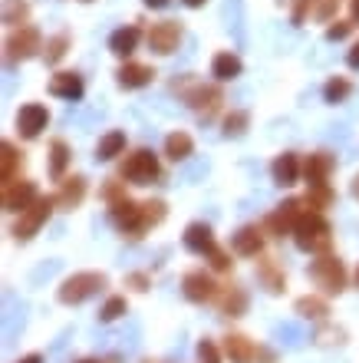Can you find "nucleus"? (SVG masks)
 Listing matches in <instances>:
<instances>
[{
	"label": "nucleus",
	"instance_id": "f257e3e1",
	"mask_svg": "<svg viewBox=\"0 0 359 363\" xmlns=\"http://www.w3.org/2000/svg\"><path fill=\"white\" fill-rule=\"evenodd\" d=\"M293 235H297V245H300L303 251H323V248H330L333 231H330V225H326V218H323L320 211H310V215H300Z\"/></svg>",
	"mask_w": 359,
	"mask_h": 363
},
{
	"label": "nucleus",
	"instance_id": "f03ea898",
	"mask_svg": "<svg viewBox=\"0 0 359 363\" xmlns=\"http://www.w3.org/2000/svg\"><path fill=\"white\" fill-rule=\"evenodd\" d=\"M99 287H106V274L99 271H79V274L67 277L63 284H59V301L63 304H83L89 301L93 294H99Z\"/></svg>",
	"mask_w": 359,
	"mask_h": 363
},
{
	"label": "nucleus",
	"instance_id": "7ed1b4c3",
	"mask_svg": "<svg viewBox=\"0 0 359 363\" xmlns=\"http://www.w3.org/2000/svg\"><path fill=\"white\" fill-rule=\"evenodd\" d=\"M310 277L317 281V287H323L326 294H340L346 287V268H343L340 258H320L313 261Z\"/></svg>",
	"mask_w": 359,
	"mask_h": 363
},
{
	"label": "nucleus",
	"instance_id": "20e7f679",
	"mask_svg": "<svg viewBox=\"0 0 359 363\" xmlns=\"http://www.w3.org/2000/svg\"><path fill=\"white\" fill-rule=\"evenodd\" d=\"M155 175H159V159H155V152H149V149L132 152L122 165V179L135 182V185H149Z\"/></svg>",
	"mask_w": 359,
	"mask_h": 363
},
{
	"label": "nucleus",
	"instance_id": "39448f33",
	"mask_svg": "<svg viewBox=\"0 0 359 363\" xmlns=\"http://www.w3.org/2000/svg\"><path fill=\"white\" fill-rule=\"evenodd\" d=\"M50 211H53V201H50V199H37L27 211H20V221H17V228H13V235H17L20 241L33 238V235L40 231V225L50 218Z\"/></svg>",
	"mask_w": 359,
	"mask_h": 363
},
{
	"label": "nucleus",
	"instance_id": "423d86ee",
	"mask_svg": "<svg viewBox=\"0 0 359 363\" xmlns=\"http://www.w3.org/2000/svg\"><path fill=\"white\" fill-rule=\"evenodd\" d=\"M47 123H50V116H47V109H43L40 103H27L17 113V129L27 135V139H37V135L47 129Z\"/></svg>",
	"mask_w": 359,
	"mask_h": 363
},
{
	"label": "nucleus",
	"instance_id": "0eeeda50",
	"mask_svg": "<svg viewBox=\"0 0 359 363\" xmlns=\"http://www.w3.org/2000/svg\"><path fill=\"white\" fill-rule=\"evenodd\" d=\"M215 281H211L205 271H191V274H185V281H181V291H185V297L188 301H195V304H205V301H211V297L217 294L215 291Z\"/></svg>",
	"mask_w": 359,
	"mask_h": 363
},
{
	"label": "nucleus",
	"instance_id": "6e6552de",
	"mask_svg": "<svg viewBox=\"0 0 359 363\" xmlns=\"http://www.w3.org/2000/svg\"><path fill=\"white\" fill-rule=\"evenodd\" d=\"M185 248L195 251V255H208V258L217 251L215 235H211V228L205 221H191L188 228H185Z\"/></svg>",
	"mask_w": 359,
	"mask_h": 363
},
{
	"label": "nucleus",
	"instance_id": "1a4fd4ad",
	"mask_svg": "<svg viewBox=\"0 0 359 363\" xmlns=\"http://www.w3.org/2000/svg\"><path fill=\"white\" fill-rule=\"evenodd\" d=\"M37 201V189L30 182H20V185H4V208L7 211H27L30 205Z\"/></svg>",
	"mask_w": 359,
	"mask_h": 363
},
{
	"label": "nucleus",
	"instance_id": "9d476101",
	"mask_svg": "<svg viewBox=\"0 0 359 363\" xmlns=\"http://www.w3.org/2000/svg\"><path fill=\"white\" fill-rule=\"evenodd\" d=\"M300 215H303V211H300V201H287V205H280V208H277L274 215L267 218V228L274 231V235H280V238H284L287 231L297 228Z\"/></svg>",
	"mask_w": 359,
	"mask_h": 363
},
{
	"label": "nucleus",
	"instance_id": "9b49d317",
	"mask_svg": "<svg viewBox=\"0 0 359 363\" xmlns=\"http://www.w3.org/2000/svg\"><path fill=\"white\" fill-rule=\"evenodd\" d=\"M178 40H181L178 23H159V27H152V33H149L152 50H159V53H171V50L178 47Z\"/></svg>",
	"mask_w": 359,
	"mask_h": 363
},
{
	"label": "nucleus",
	"instance_id": "f8f14e48",
	"mask_svg": "<svg viewBox=\"0 0 359 363\" xmlns=\"http://www.w3.org/2000/svg\"><path fill=\"white\" fill-rule=\"evenodd\" d=\"M224 354L231 357V363H251L257 357V347L244 334H231L224 337Z\"/></svg>",
	"mask_w": 359,
	"mask_h": 363
},
{
	"label": "nucleus",
	"instance_id": "ddd939ff",
	"mask_svg": "<svg viewBox=\"0 0 359 363\" xmlns=\"http://www.w3.org/2000/svg\"><path fill=\"white\" fill-rule=\"evenodd\" d=\"M270 172H274L277 185H293V182H297V175H300V162H297V155H293V152H284V155H277V159H274Z\"/></svg>",
	"mask_w": 359,
	"mask_h": 363
},
{
	"label": "nucleus",
	"instance_id": "4468645a",
	"mask_svg": "<svg viewBox=\"0 0 359 363\" xmlns=\"http://www.w3.org/2000/svg\"><path fill=\"white\" fill-rule=\"evenodd\" d=\"M261 248H264V238H261V231H257L254 225H247V228H241L234 235V251L237 255L254 258V255H261Z\"/></svg>",
	"mask_w": 359,
	"mask_h": 363
},
{
	"label": "nucleus",
	"instance_id": "2eb2a0df",
	"mask_svg": "<svg viewBox=\"0 0 359 363\" xmlns=\"http://www.w3.org/2000/svg\"><path fill=\"white\" fill-rule=\"evenodd\" d=\"M333 169V159L326 152H317L310 155V162H307V182H310L313 189H323L326 185V175Z\"/></svg>",
	"mask_w": 359,
	"mask_h": 363
},
{
	"label": "nucleus",
	"instance_id": "dca6fc26",
	"mask_svg": "<svg viewBox=\"0 0 359 363\" xmlns=\"http://www.w3.org/2000/svg\"><path fill=\"white\" fill-rule=\"evenodd\" d=\"M50 93L63 96V99H79V96H83V79L76 77V73H59V77H53V83H50Z\"/></svg>",
	"mask_w": 359,
	"mask_h": 363
},
{
	"label": "nucleus",
	"instance_id": "f3484780",
	"mask_svg": "<svg viewBox=\"0 0 359 363\" xmlns=\"http://www.w3.org/2000/svg\"><path fill=\"white\" fill-rule=\"evenodd\" d=\"M135 43H139V30L135 27H122L115 30L113 40H109V47H113V53H119V57H129L135 50Z\"/></svg>",
	"mask_w": 359,
	"mask_h": 363
},
{
	"label": "nucleus",
	"instance_id": "a211bd4d",
	"mask_svg": "<svg viewBox=\"0 0 359 363\" xmlns=\"http://www.w3.org/2000/svg\"><path fill=\"white\" fill-rule=\"evenodd\" d=\"M211 73H215L217 79H234L237 73H241V60H237L234 53H217L215 63H211Z\"/></svg>",
	"mask_w": 359,
	"mask_h": 363
},
{
	"label": "nucleus",
	"instance_id": "6ab92c4d",
	"mask_svg": "<svg viewBox=\"0 0 359 363\" xmlns=\"http://www.w3.org/2000/svg\"><path fill=\"white\" fill-rule=\"evenodd\" d=\"M165 155L175 159V162H178V159H188L191 155V135L188 133H171L169 139H165Z\"/></svg>",
	"mask_w": 359,
	"mask_h": 363
},
{
	"label": "nucleus",
	"instance_id": "aec40b11",
	"mask_svg": "<svg viewBox=\"0 0 359 363\" xmlns=\"http://www.w3.org/2000/svg\"><path fill=\"white\" fill-rule=\"evenodd\" d=\"M152 73L149 67H125V69H119V83L122 86H129V89H139V86H145V83H152Z\"/></svg>",
	"mask_w": 359,
	"mask_h": 363
},
{
	"label": "nucleus",
	"instance_id": "412c9836",
	"mask_svg": "<svg viewBox=\"0 0 359 363\" xmlns=\"http://www.w3.org/2000/svg\"><path fill=\"white\" fill-rule=\"evenodd\" d=\"M125 149V135L122 133H109L99 143V149H96V159H103V162H109V159H115V155Z\"/></svg>",
	"mask_w": 359,
	"mask_h": 363
},
{
	"label": "nucleus",
	"instance_id": "4be33fe9",
	"mask_svg": "<svg viewBox=\"0 0 359 363\" xmlns=\"http://www.w3.org/2000/svg\"><path fill=\"white\" fill-rule=\"evenodd\" d=\"M83 191H86V182H83V179H69V182H67V189L59 191V199H57V201H63L67 208H73V205H79Z\"/></svg>",
	"mask_w": 359,
	"mask_h": 363
},
{
	"label": "nucleus",
	"instance_id": "5701e85b",
	"mask_svg": "<svg viewBox=\"0 0 359 363\" xmlns=\"http://www.w3.org/2000/svg\"><path fill=\"white\" fill-rule=\"evenodd\" d=\"M122 314H125V297H109L103 304V311H99V320H103V324H113V320H119Z\"/></svg>",
	"mask_w": 359,
	"mask_h": 363
},
{
	"label": "nucleus",
	"instance_id": "b1692460",
	"mask_svg": "<svg viewBox=\"0 0 359 363\" xmlns=\"http://www.w3.org/2000/svg\"><path fill=\"white\" fill-rule=\"evenodd\" d=\"M297 311L303 317H326V301H320V297H300Z\"/></svg>",
	"mask_w": 359,
	"mask_h": 363
},
{
	"label": "nucleus",
	"instance_id": "393cba45",
	"mask_svg": "<svg viewBox=\"0 0 359 363\" xmlns=\"http://www.w3.org/2000/svg\"><path fill=\"white\" fill-rule=\"evenodd\" d=\"M323 96H326V103H343V99L350 96V83H346V79H330L326 89H323Z\"/></svg>",
	"mask_w": 359,
	"mask_h": 363
},
{
	"label": "nucleus",
	"instance_id": "a878e982",
	"mask_svg": "<svg viewBox=\"0 0 359 363\" xmlns=\"http://www.w3.org/2000/svg\"><path fill=\"white\" fill-rule=\"evenodd\" d=\"M67 143H53V162H50V172L53 175H63V169H67Z\"/></svg>",
	"mask_w": 359,
	"mask_h": 363
},
{
	"label": "nucleus",
	"instance_id": "bb28decb",
	"mask_svg": "<svg viewBox=\"0 0 359 363\" xmlns=\"http://www.w3.org/2000/svg\"><path fill=\"white\" fill-rule=\"evenodd\" d=\"M244 307H247V297H244V294H241V291H237V287H234V291H231V294L224 297V314L237 317V314H241V311H244Z\"/></svg>",
	"mask_w": 359,
	"mask_h": 363
},
{
	"label": "nucleus",
	"instance_id": "cd10ccee",
	"mask_svg": "<svg viewBox=\"0 0 359 363\" xmlns=\"http://www.w3.org/2000/svg\"><path fill=\"white\" fill-rule=\"evenodd\" d=\"M13 162H17V152H13V145H10V143H4V172H0L4 185H10V182H13Z\"/></svg>",
	"mask_w": 359,
	"mask_h": 363
},
{
	"label": "nucleus",
	"instance_id": "c85d7f7f",
	"mask_svg": "<svg viewBox=\"0 0 359 363\" xmlns=\"http://www.w3.org/2000/svg\"><path fill=\"white\" fill-rule=\"evenodd\" d=\"M261 281L267 284V291H280V287H284V277L274 271V264H264V268H261Z\"/></svg>",
	"mask_w": 359,
	"mask_h": 363
},
{
	"label": "nucleus",
	"instance_id": "c756f323",
	"mask_svg": "<svg viewBox=\"0 0 359 363\" xmlns=\"http://www.w3.org/2000/svg\"><path fill=\"white\" fill-rule=\"evenodd\" d=\"M198 357H201V363H217L221 357H217V347L211 344V340H201L198 344Z\"/></svg>",
	"mask_w": 359,
	"mask_h": 363
},
{
	"label": "nucleus",
	"instance_id": "7c9ffc66",
	"mask_svg": "<svg viewBox=\"0 0 359 363\" xmlns=\"http://www.w3.org/2000/svg\"><path fill=\"white\" fill-rule=\"evenodd\" d=\"M350 67H356V69H359V43L350 50Z\"/></svg>",
	"mask_w": 359,
	"mask_h": 363
},
{
	"label": "nucleus",
	"instance_id": "2f4dec72",
	"mask_svg": "<svg viewBox=\"0 0 359 363\" xmlns=\"http://www.w3.org/2000/svg\"><path fill=\"white\" fill-rule=\"evenodd\" d=\"M17 363H43V357H40V354H30V357H23V360H17Z\"/></svg>",
	"mask_w": 359,
	"mask_h": 363
},
{
	"label": "nucleus",
	"instance_id": "473e14b6",
	"mask_svg": "<svg viewBox=\"0 0 359 363\" xmlns=\"http://www.w3.org/2000/svg\"><path fill=\"white\" fill-rule=\"evenodd\" d=\"M346 33V27H330V40H336V37H343Z\"/></svg>",
	"mask_w": 359,
	"mask_h": 363
},
{
	"label": "nucleus",
	"instance_id": "72a5a7b5",
	"mask_svg": "<svg viewBox=\"0 0 359 363\" xmlns=\"http://www.w3.org/2000/svg\"><path fill=\"white\" fill-rule=\"evenodd\" d=\"M145 4H149V7H165L169 0H145Z\"/></svg>",
	"mask_w": 359,
	"mask_h": 363
},
{
	"label": "nucleus",
	"instance_id": "f704fd0d",
	"mask_svg": "<svg viewBox=\"0 0 359 363\" xmlns=\"http://www.w3.org/2000/svg\"><path fill=\"white\" fill-rule=\"evenodd\" d=\"M185 4H188V7H201V4H205V0H185Z\"/></svg>",
	"mask_w": 359,
	"mask_h": 363
},
{
	"label": "nucleus",
	"instance_id": "c9c22d12",
	"mask_svg": "<svg viewBox=\"0 0 359 363\" xmlns=\"http://www.w3.org/2000/svg\"><path fill=\"white\" fill-rule=\"evenodd\" d=\"M353 17H359V0H356V4H353Z\"/></svg>",
	"mask_w": 359,
	"mask_h": 363
},
{
	"label": "nucleus",
	"instance_id": "e433bc0d",
	"mask_svg": "<svg viewBox=\"0 0 359 363\" xmlns=\"http://www.w3.org/2000/svg\"><path fill=\"white\" fill-rule=\"evenodd\" d=\"M353 191H356V199H359V179H356V185H353Z\"/></svg>",
	"mask_w": 359,
	"mask_h": 363
},
{
	"label": "nucleus",
	"instance_id": "4c0bfd02",
	"mask_svg": "<svg viewBox=\"0 0 359 363\" xmlns=\"http://www.w3.org/2000/svg\"><path fill=\"white\" fill-rule=\"evenodd\" d=\"M79 363H96V360H79Z\"/></svg>",
	"mask_w": 359,
	"mask_h": 363
},
{
	"label": "nucleus",
	"instance_id": "58836bf2",
	"mask_svg": "<svg viewBox=\"0 0 359 363\" xmlns=\"http://www.w3.org/2000/svg\"><path fill=\"white\" fill-rule=\"evenodd\" d=\"M356 284H359V268H356Z\"/></svg>",
	"mask_w": 359,
	"mask_h": 363
}]
</instances>
